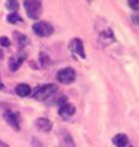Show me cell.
<instances>
[{"mask_svg": "<svg viewBox=\"0 0 139 147\" xmlns=\"http://www.w3.org/2000/svg\"><path fill=\"white\" fill-rule=\"evenodd\" d=\"M56 79L60 84H63V85H70L72 84L76 79V71L73 70L72 67H63L61 70L57 71V75H56Z\"/></svg>", "mask_w": 139, "mask_h": 147, "instance_id": "cell-3", "label": "cell"}, {"mask_svg": "<svg viewBox=\"0 0 139 147\" xmlns=\"http://www.w3.org/2000/svg\"><path fill=\"white\" fill-rule=\"evenodd\" d=\"M35 126L38 127L40 131L49 132L53 129V124L49 119H46V118H38L35 120Z\"/></svg>", "mask_w": 139, "mask_h": 147, "instance_id": "cell-10", "label": "cell"}, {"mask_svg": "<svg viewBox=\"0 0 139 147\" xmlns=\"http://www.w3.org/2000/svg\"><path fill=\"white\" fill-rule=\"evenodd\" d=\"M68 48L73 54L78 55L81 59H86V50H84V45H83L82 39L80 38L71 39V42L68 44Z\"/></svg>", "mask_w": 139, "mask_h": 147, "instance_id": "cell-7", "label": "cell"}, {"mask_svg": "<svg viewBox=\"0 0 139 147\" xmlns=\"http://www.w3.org/2000/svg\"><path fill=\"white\" fill-rule=\"evenodd\" d=\"M4 88V85L1 84V79H0V90H3Z\"/></svg>", "mask_w": 139, "mask_h": 147, "instance_id": "cell-20", "label": "cell"}, {"mask_svg": "<svg viewBox=\"0 0 139 147\" xmlns=\"http://www.w3.org/2000/svg\"><path fill=\"white\" fill-rule=\"evenodd\" d=\"M132 21L136 22L137 25H139V13H134V15L132 16Z\"/></svg>", "mask_w": 139, "mask_h": 147, "instance_id": "cell-19", "label": "cell"}, {"mask_svg": "<svg viewBox=\"0 0 139 147\" xmlns=\"http://www.w3.org/2000/svg\"><path fill=\"white\" fill-rule=\"evenodd\" d=\"M128 5L131 6L133 10H139V0H129Z\"/></svg>", "mask_w": 139, "mask_h": 147, "instance_id": "cell-18", "label": "cell"}, {"mask_svg": "<svg viewBox=\"0 0 139 147\" xmlns=\"http://www.w3.org/2000/svg\"><path fill=\"white\" fill-rule=\"evenodd\" d=\"M13 38H15V40H16L17 44H18V47H20V50L22 48H25L26 45L29 43L28 37L25 36V34H22L21 32H13Z\"/></svg>", "mask_w": 139, "mask_h": 147, "instance_id": "cell-12", "label": "cell"}, {"mask_svg": "<svg viewBox=\"0 0 139 147\" xmlns=\"http://www.w3.org/2000/svg\"><path fill=\"white\" fill-rule=\"evenodd\" d=\"M57 91V86L54 84H48L44 86H40L35 90L34 96L33 97L37 100H46L48 98H50L51 96Z\"/></svg>", "mask_w": 139, "mask_h": 147, "instance_id": "cell-2", "label": "cell"}, {"mask_svg": "<svg viewBox=\"0 0 139 147\" xmlns=\"http://www.w3.org/2000/svg\"><path fill=\"white\" fill-rule=\"evenodd\" d=\"M32 28H33L34 33L39 37H49V36H51L54 32V27L50 25L49 22H45V21L35 22Z\"/></svg>", "mask_w": 139, "mask_h": 147, "instance_id": "cell-4", "label": "cell"}, {"mask_svg": "<svg viewBox=\"0 0 139 147\" xmlns=\"http://www.w3.org/2000/svg\"><path fill=\"white\" fill-rule=\"evenodd\" d=\"M112 144L116 147H133L129 145V140L126 134H117L116 136H114Z\"/></svg>", "mask_w": 139, "mask_h": 147, "instance_id": "cell-9", "label": "cell"}, {"mask_svg": "<svg viewBox=\"0 0 139 147\" xmlns=\"http://www.w3.org/2000/svg\"><path fill=\"white\" fill-rule=\"evenodd\" d=\"M26 59H27V53L22 52V50H20L17 54L12 55L10 58V60H9V69H10V71L13 72V71L18 70Z\"/></svg>", "mask_w": 139, "mask_h": 147, "instance_id": "cell-5", "label": "cell"}, {"mask_svg": "<svg viewBox=\"0 0 139 147\" xmlns=\"http://www.w3.org/2000/svg\"><path fill=\"white\" fill-rule=\"evenodd\" d=\"M11 43H10V39L7 37H0V45L1 47H9Z\"/></svg>", "mask_w": 139, "mask_h": 147, "instance_id": "cell-17", "label": "cell"}, {"mask_svg": "<svg viewBox=\"0 0 139 147\" xmlns=\"http://www.w3.org/2000/svg\"><path fill=\"white\" fill-rule=\"evenodd\" d=\"M99 42L104 45H109V44H112L115 42V36H114V32L111 30H106L104 31L103 33L99 36Z\"/></svg>", "mask_w": 139, "mask_h": 147, "instance_id": "cell-11", "label": "cell"}, {"mask_svg": "<svg viewBox=\"0 0 139 147\" xmlns=\"http://www.w3.org/2000/svg\"><path fill=\"white\" fill-rule=\"evenodd\" d=\"M26 9V12L28 15L29 18H33V20H37L39 18L41 12H43V5H41V1H38V0H26L23 3Z\"/></svg>", "mask_w": 139, "mask_h": 147, "instance_id": "cell-1", "label": "cell"}, {"mask_svg": "<svg viewBox=\"0 0 139 147\" xmlns=\"http://www.w3.org/2000/svg\"><path fill=\"white\" fill-rule=\"evenodd\" d=\"M6 7L9 9V10H12V11H16L18 10V3L15 1V0H9V1L5 3Z\"/></svg>", "mask_w": 139, "mask_h": 147, "instance_id": "cell-16", "label": "cell"}, {"mask_svg": "<svg viewBox=\"0 0 139 147\" xmlns=\"http://www.w3.org/2000/svg\"><path fill=\"white\" fill-rule=\"evenodd\" d=\"M4 119L6 120V123L10 125L11 127H13L15 130H20V114L15 110L7 109L4 112Z\"/></svg>", "mask_w": 139, "mask_h": 147, "instance_id": "cell-6", "label": "cell"}, {"mask_svg": "<svg viewBox=\"0 0 139 147\" xmlns=\"http://www.w3.org/2000/svg\"><path fill=\"white\" fill-rule=\"evenodd\" d=\"M39 61H40V64H41V66L43 67H48L50 65V59L48 57V54H45V53H40Z\"/></svg>", "mask_w": 139, "mask_h": 147, "instance_id": "cell-15", "label": "cell"}, {"mask_svg": "<svg viewBox=\"0 0 139 147\" xmlns=\"http://www.w3.org/2000/svg\"><path fill=\"white\" fill-rule=\"evenodd\" d=\"M7 21L12 25H16V24H20V22H23V18L16 12H11L7 15Z\"/></svg>", "mask_w": 139, "mask_h": 147, "instance_id": "cell-14", "label": "cell"}, {"mask_svg": "<svg viewBox=\"0 0 139 147\" xmlns=\"http://www.w3.org/2000/svg\"><path fill=\"white\" fill-rule=\"evenodd\" d=\"M15 91H16L17 96H20V97H27V96L31 94L32 88H31V86L27 84H20L16 86Z\"/></svg>", "mask_w": 139, "mask_h": 147, "instance_id": "cell-13", "label": "cell"}, {"mask_svg": "<svg viewBox=\"0 0 139 147\" xmlns=\"http://www.w3.org/2000/svg\"><path fill=\"white\" fill-rule=\"evenodd\" d=\"M75 113H76V107L73 104H71L70 102L65 103L63 105H61V107H59V115L62 119H65V120L72 118L73 115H75Z\"/></svg>", "mask_w": 139, "mask_h": 147, "instance_id": "cell-8", "label": "cell"}]
</instances>
